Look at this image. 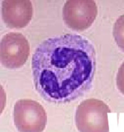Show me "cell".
<instances>
[{"instance_id": "1", "label": "cell", "mask_w": 124, "mask_h": 132, "mask_svg": "<svg viewBox=\"0 0 124 132\" xmlns=\"http://www.w3.org/2000/svg\"><path fill=\"white\" fill-rule=\"evenodd\" d=\"M96 62L94 47L81 36L67 34L47 39L32 59L36 90L52 103L77 99L93 85Z\"/></svg>"}, {"instance_id": "2", "label": "cell", "mask_w": 124, "mask_h": 132, "mask_svg": "<svg viewBox=\"0 0 124 132\" xmlns=\"http://www.w3.org/2000/svg\"><path fill=\"white\" fill-rule=\"evenodd\" d=\"M110 110L104 102L89 99L77 107L75 123L79 132H109L108 114Z\"/></svg>"}, {"instance_id": "3", "label": "cell", "mask_w": 124, "mask_h": 132, "mask_svg": "<svg viewBox=\"0 0 124 132\" xmlns=\"http://www.w3.org/2000/svg\"><path fill=\"white\" fill-rule=\"evenodd\" d=\"M14 121L19 132H43L47 123V115L39 103L21 99L14 106Z\"/></svg>"}, {"instance_id": "4", "label": "cell", "mask_w": 124, "mask_h": 132, "mask_svg": "<svg viewBox=\"0 0 124 132\" xmlns=\"http://www.w3.org/2000/svg\"><path fill=\"white\" fill-rule=\"evenodd\" d=\"M30 54L27 38L19 32H9L3 37L0 43V61L3 66L19 68L25 65Z\"/></svg>"}, {"instance_id": "5", "label": "cell", "mask_w": 124, "mask_h": 132, "mask_svg": "<svg viewBox=\"0 0 124 132\" xmlns=\"http://www.w3.org/2000/svg\"><path fill=\"white\" fill-rule=\"evenodd\" d=\"M98 14L93 0H69L63 8V19L69 28L81 32L91 27Z\"/></svg>"}, {"instance_id": "6", "label": "cell", "mask_w": 124, "mask_h": 132, "mask_svg": "<svg viewBox=\"0 0 124 132\" xmlns=\"http://www.w3.org/2000/svg\"><path fill=\"white\" fill-rule=\"evenodd\" d=\"M2 18L10 29H21L28 25L33 15L29 0H4L1 4Z\"/></svg>"}, {"instance_id": "7", "label": "cell", "mask_w": 124, "mask_h": 132, "mask_svg": "<svg viewBox=\"0 0 124 132\" xmlns=\"http://www.w3.org/2000/svg\"><path fill=\"white\" fill-rule=\"evenodd\" d=\"M113 36L118 47L124 52V14L120 15L114 23Z\"/></svg>"}, {"instance_id": "8", "label": "cell", "mask_w": 124, "mask_h": 132, "mask_svg": "<svg viewBox=\"0 0 124 132\" xmlns=\"http://www.w3.org/2000/svg\"><path fill=\"white\" fill-rule=\"evenodd\" d=\"M116 85L120 92L124 95V61L118 70L116 76Z\"/></svg>"}]
</instances>
